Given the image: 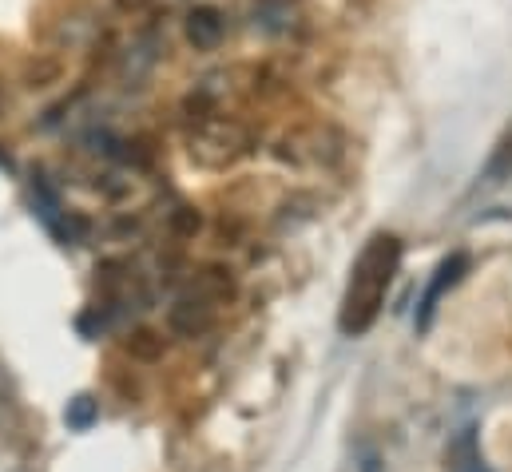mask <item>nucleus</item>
Returning a JSON list of instances; mask_svg holds the SVG:
<instances>
[{"mask_svg": "<svg viewBox=\"0 0 512 472\" xmlns=\"http://www.w3.org/2000/svg\"><path fill=\"white\" fill-rule=\"evenodd\" d=\"M505 175H512V135L497 147V155L489 159V167H485V183L493 187V183H505Z\"/></svg>", "mask_w": 512, "mask_h": 472, "instance_id": "0eeeda50", "label": "nucleus"}, {"mask_svg": "<svg viewBox=\"0 0 512 472\" xmlns=\"http://www.w3.org/2000/svg\"><path fill=\"white\" fill-rule=\"evenodd\" d=\"M449 472H489L485 469V457H481V445H477V429H461L457 441L449 445Z\"/></svg>", "mask_w": 512, "mask_h": 472, "instance_id": "423d86ee", "label": "nucleus"}, {"mask_svg": "<svg viewBox=\"0 0 512 472\" xmlns=\"http://www.w3.org/2000/svg\"><path fill=\"white\" fill-rule=\"evenodd\" d=\"M32 203H36V215L44 219V227H48V231L68 235V215H64V207H60L56 191L44 183V175H36V179H32Z\"/></svg>", "mask_w": 512, "mask_h": 472, "instance_id": "39448f33", "label": "nucleus"}, {"mask_svg": "<svg viewBox=\"0 0 512 472\" xmlns=\"http://www.w3.org/2000/svg\"><path fill=\"white\" fill-rule=\"evenodd\" d=\"M92 417H96V401H92V397H76V401L68 405V425H72V429H88Z\"/></svg>", "mask_w": 512, "mask_h": 472, "instance_id": "6e6552de", "label": "nucleus"}, {"mask_svg": "<svg viewBox=\"0 0 512 472\" xmlns=\"http://www.w3.org/2000/svg\"><path fill=\"white\" fill-rule=\"evenodd\" d=\"M112 4H116L124 16H139V12H147V8H151V0H112Z\"/></svg>", "mask_w": 512, "mask_h": 472, "instance_id": "1a4fd4ad", "label": "nucleus"}, {"mask_svg": "<svg viewBox=\"0 0 512 472\" xmlns=\"http://www.w3.org/2000/svg\"><path fill=\"white\" fill-rule=\"evenodd\" d=\"M207 326H211V302H207V298L187 294V298H179V302L171 306V330H175V334L195 338V334H203Z\"/></svg>", "mask_w": 512, "mask_h": 472, "instance_id": "20e7f679", "label": "nucleus"}, {"mask_svg": "<svg viewBox=\"0 0 512 472\" xmlns=\"http://www.w3.org/2000/svg\"><path fill=\"white\" fill-rule=\"evenodd\" d=\"M397 262H401V242L393 235H374L366 242V250L358 254V262L350 270V286L342 298V318H338L342 334L362 338L378 322L389 282L397 274Z\"/></svg>", "mask_w": 512, "mask_h": 472, "instance_id": "f257e3e1", "label": "nucleus"}, {"mask_svg": "<svg viewBox=\"0 0 512 472\" xmlns=\"http://www.w3.org/2000/svg\"><path fill=\"white\" fill-rule=\"evenodd\" d=\"M183 32H187V44L195 52H215L223 44V32H227V20L215 4H195L183 20Z\"/></svg>", "mask_w": 512, "mask_h": 472, "instance_id": "f03ea898", "label": "nucleus"}, {"mask_svg": "<svg viewBox=\"0 0 512 472\" xmlns=\"http://www.w3.org/2000/svg\"><path fill=\"white\" fill-rule=\"evenodd\" d=\"M465 270H469V258H465V254H449V258L437 266V278H433V286L425 290V298H421V306H417V330H421V334L433 326V314H437L441 294H445L449 286H457Z\"/></svg>", "mask_w": 512, "mask_h": 472, "instance_id": "7ed1b4c3", "label": "nucleus"}]
</instances>
